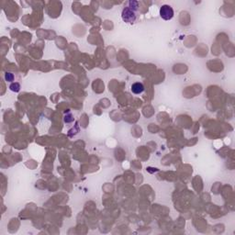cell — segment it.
I'll return each instance as SVG.
<instances>
[{"mask_svg":"<svg viewBox=\"0 0 235 235\" xmlns=\"http://www.w3.org/2000/svg\"><path fill=\"white\" fill-rule=\"evenodd\" d=\"M174 9L169 5H163L160 8V17L164 20H171L174 17Z\"/></svg>","mask_w":235,"mask_h":235,"instance_id":"7a4b0ae2","label":"cell"},{"mask_svg":"<svg viewBox=\"0 0 235 235\" xmlns=\"http://www.w3.org/2000/svg\"><path fill=\"white\" fill-rule=\"evenodd\" d=\"M5 79L7 82H12L14 80V75L11 73H6L5 74Z\"/></svg>","mask_w":235,"mask_h":235,"instance_id":"8992f818","label":"cell"},{"mask_svg":"<svg viewBox=\"0 0 235 235\" xmlns=\"http://www.w3.org/2000/svg\"><path fill=\"white\" fill-rule=\"evenodd\" d=\"M121 18L124 22L126 23H134L137 19V15L136 12L133 11L132 9H131L129 7H126L122 9L121 12Z\"/></svg>","mask_w":235,"mask_h":235,"instance_id":"6da1fadb","label":"cell"},{"mask_svg":"<svg viewBox=\"0 0 235 235\" xmlns=\"http://www.w3.org/2000/svg\"><path fill=\"white\" fill-rule=\"evenodd\" d=\"M9 88H10L11 91L17 93V92H19V90H20V85L16 82V83H12V84H11V85L9 86Z\"/></svg>","mask_w":235,"mask_h":235,"instance_id":"5b68a950","label":"cell"},{"mask_svg":"<svg viewBox=\"0 0 235 235\" xmlns=\"http://www.w3.org/2000/svg\"><path fill=\"white\" fill-rule=\"evenodd\" d=\"M128 7L136 12V11L138 10V8H139V3L137 1H134V0H132V1L129 2V6Z\"/></svg>","mask_w":235,"mask_h":235,"instance_id":"277c9868","label":"cell"},{"mask_svg":"<svg viewBox=\"0 0 235 235\" xmlns=\"http://www.w3.org/2000/svg\"><path fill=\"white\" fill-rule=\"evenodd\" d=\"M132 92L135 95H140L144 91V86L143 83H140V82H136V83L132 85Z\"/></svg>","mask_w":235,"mask_h":235,"instance_id":"3957f363","label":"cell"}]
</instances>
